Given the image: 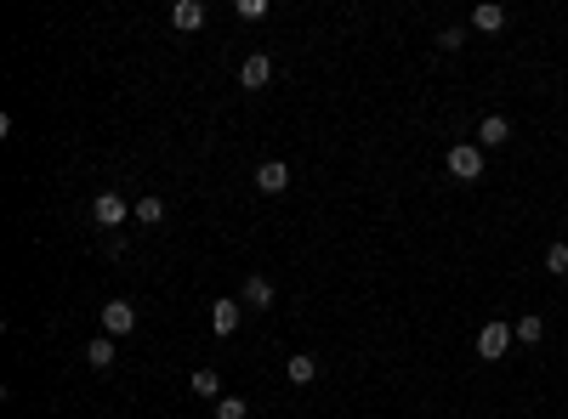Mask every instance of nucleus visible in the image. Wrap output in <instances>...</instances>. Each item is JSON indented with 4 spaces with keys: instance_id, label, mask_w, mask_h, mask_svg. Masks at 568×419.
<instances>
[{
    "instance_id": "1",
    "label": "nucleus",
    "mask_w": 568,
    "mask_h": 419,
    "mask_svg": "<svg viewBox=\"0 0 568 419\" xmlns=\"http://www.w3.org/2000/svg\"><path fill=\"white\" fill-rule=\"evenodd\" d=\"M443 170H449L455 181H478L483 176V148L478 142H455L449 153H443Z\"/></svg>"
},
{
    "instance_id": "2",
    "label": "nucleus",
    "mask_w": 568,
    "mask_h": 419,
    "mask_svg": "<svg viewBox=\"0 0 568 419\" xmlns=\"http://www.w3.org/2000/svg\"><path fill=\"white\" fill-rule=\"evenodd\" d=\"M512 351V323H500V318H489L483 329H478V357L483 363H500V357Z\"/></svg>"
},
{
    "instance_id": "3",
    "label": "nucleus",
    "mask_w": 568,
    "mask_h": 419,
    "mask_svg": "<svg viewBox=\"0 0 568 419\" xmlns=\"http://www.w3.org/2000/svg\"><path fill=\"white\" fill-rule=\"evenodd\" d=\"M97 318H103V334H109V340H126V334L136 329V306H131V301H109Z\"/></svg>"
},
{
    "instance_id": "4",
    "label": "nucleus",
    "mask_w": 568,
    "mask_h": 419,
    "mask_svg": "<svg viewBox=\"0 0 568 419\" xmlns=\"http://www.w3.org/2000/svg\"><path fill=\"white\" fill-rule=\"evenodd\" d=\"M239 85H244V91H268V85H273V57H268V52H251V57L239 63Z\"/></svg>"
},
{
    "instance_id": "5",
    "label": "nucleus",
    "mask_w": 568,
    "mask_h": 419,
    "mask_svg": "<svg viewBox=\"0 0 568 419\" xmlns=\"http://www.w3.org/2000/svg\"><path fill=\"white\" fill-rule=\"evenodd\" d=\"M126 198H119V193H97V198H91V222H97V227H126Z\"/></svg>"
},
{
    "instance_id": "6",
    "label": "nucleus",
    "mask_w": 568,
    "mask_h": 419,
    "mask_svg": "<svg viewBox=\"0 0 568 419\" xmlns=\"http://www.w3.org/2000/svg\"><path fill=\"white\" fill-rule=\"evenodd\" d=\"M239 301H244V306H256V312H268V306L279 301V289H273L262 272H251V278H244V284H239Z\"/></svg>"
},
{
    "instance_id": "7",
    "label": "nucleus",
    "mask_w": 568,
    "mask_h": 419,
    "mask_svg": "<svg viewBox=\"0 0 568 419\" xmlns=\"http://www.w3.org/2000/svg\"><path fill=\"white\" fill-rule=\"evenodd\" d=\"M256 188H262V193H284L290 188V165L284 159H262V165H256Z\"/></svg>"
},
{
    "instance_id": "8",
    "label": "nucleus",
    "mask_w": 568,
    "mask_h": 419,
    "mask_svg": "<svg viewBox=\"0 0 568 419\" xmlns=\"http://www.w3.org/2000/svg\"><path fill=\"white\" fill-rule=\"evenodd\" d=\"M506 142H512V119H506V114H483L478 148H506Z\"/></svg>"
},
{
    "instance_id": "9",
    "label": "nucleus",
    "mask_w": 568,
    "mask_h": 419,
    "mask_svg": "<svg viewBox=\"0 0 568 419\" xmlns=\"http://www.w3.org/2000/svg\"><path fill=\"white\" fill-rule=\"evenodd\" d=\"M239 323H244V301H217V306H210V329H217L222 340L234 334Z\"/></svg>"
},
{
    "instance_id": "10",
    "label": "nucleus",
    "mask_w": 568,
    "mask_h": 419,
    "mask_svg": "<svg viewBox=\"0 0 568 419\" xmlns=\"http://www.w3.org/2000/svg\"><path fill=\"white\" fill-rule=\"evenodd\" d=\"M171 28H182V35L205 28V6L199 0H171Z\"/></svg>"
},
{
    "instance_id": "11",
    "label": "nucleus",
    "mask_w": 568,
    "mask_h": 419,
    "mask_svg": "<svg viewBox=\"0 0 568 419\" xmlns=\"http://www.w3.org/2000/svg\"><path fill=\"white\" fill-rule=\"evenodd\" d=\"M472 28H478V35H500V28H506V6H495V0L472 6Z\"/></svg>"
},
{
    "instance_id": "12",
    "label": "nucleus",
    "mask_w": 568,
    "mask_h": 419,
    "mask_svg": "<svg viewBox=\"0 0 568 419\" xmlns=\"http://www.w3.org/2000/svg\"><path fill=\"white\" fill-rule=\"evenodd\" d=\"M284 380H290V385H313V380H318V357H313V351H296V357L284 363Z\"/></svg>"
},
{
    "instance_id": "13",
    "label": "nucleus",
    "mask_w": 568,
    "mask_h": 419,
    "mask_svg": "<svg viewBox=\"0 0 568 419\" xmlns=\"http://www.w3.org/2000/svg\"><path fill=\"white\" fill-rule=\"evenodd\" d=\"M114 357H119V346H114L109 334H97V340H91V346H86V363L97 368V375H109V368H114Z\"/></svg>"
},
{
    "instance_id": "14",
    "label": "nucleus",
    "mask_w": 568,
    "mask_h": 419,
    "mask_svg": "<svg viewBox=\"0 0 568 419\" xmlns=\"http://www.w3.org/2000/svg\"><path fill=\"white\" fill-rule=\"evenodd\" d=\"M193 397H205V402H222L227 391H222V375H217V368H193Z\"/></svg>"
},
{
    "instance_id": "15",
    "label": "nucleus",
    "mask_w": 568,
    "mask_h": 419,
    "mask_svg": "<svg viewBox=\"0 0 568 419\" xmlns=\"http://www.w3.org/2000/svg\"><path fill=\"white\" fill-rule=\"evenodd\" d=\"M131 222H136V227H160V222H165V205H160V198H136V205H131Z\"/></svg>"
},
{
    "instance_id": "16",
    "label": "nucleus",
    "mask_w": 568,
    "mask_h": 419,
    "mask_svg": "<svg viewBox=\"0 0 568 419\" xmlns=\"http://www.w3.org/2000/svg\"><path fill=\"white\" fill-rule=\"evenodd\" d=\"M512 340H523V346H540V340H546V318H517V323H512Z\"/></svg>"
},
{
    "instance_id": "17",
    "label": "nucleus",
    "mask_w": 568,
    "mask_h": 419,
    "mask_svg": "<svg viewBox=\"0 0 568 419\" xmlns=\"http://www.w3.org/2000/svg\"><path fill=\"white\" fill-rule=\"evenodd\" d=\"M546 272L551 278H568V244H551V250H546Z\"/></svg>"
},
{
    "instance_id": "18",
    "label": "nucleus",
    "mask_w": 568,
    "mask_h": 419,
    "mask_svg": "<svg viewBox=\"0 0 568 419\" xmlns=\"http://www.w3.org/2000/svg\"><path fill=\"white\" fill-rule=\"evenodd\" d=\"M217 419H251V402H244V397H222L217 402Z\"/></svg>"
},
{
    "instance_id": "19",
    "label": "nucleus",
    "mask_w": 568,
    "mask_h": 419,
    "mask_svg": "<svg viewBox=\"0 0 568 419\" xmlns=\"http://www.w3.org/2000/svg\"><path fill=\"white\" fill-rule=\"evenodd\" d=\"M268 12H273V6H268V0H239V18H244V23H256V18H268Z\"/></svg>"
},
{
    "instance_id": "20",
    "label": "nucleus",
    "mask_w": 568,
    "mask_h": 419,
    "mask_svg": "<svg viewBox=\"0 0 568 419\" xmlns=\"http://www.w3.org/2000/svg\"><path fill=\"white\" fill-rule=\"evenodd\" d=\"M438 45L443 52H460V45H466V28H438Z\"/></svg>"
}]
</instances>
